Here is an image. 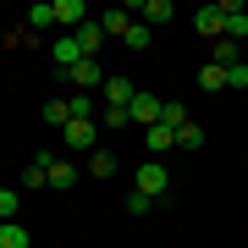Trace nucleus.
I'll return each instance as SVG.
<instances>
[{
    "label": "nucleus",
    "mask_w": 248,
    "mask_h": 248,
    "mask_svg": "<svg viewBox=\"0 0 248 248\" xmlns=\"http://www.w3.org/2000/svg\"><path fill=\"white\" fill-rule=\"evenodd\" d=\"M133 193L155 199V204H166V199H171V171L160 166V160H143V166H138V177H133Z\"/></svg>",
    "instance_id": "nucleus-1"
},
{
    "label": "nucleus",
    "mask_w": 248,
    "mask_h": 248,
    "mask_svg": "<svg viewBox=\"0 0 248 248\" xmlns=\"http://www.w3.org/2000/svg\"><path fill=\"white\" fill-rule=\"evenodd\" d=\"M193 28H199V39L215 45V39L226 33V11H221V6H199V11H193Z\"/></svg>",
    "instance_id": "nucleus-2"
},
{
    "label": "nucleus",
    "mask_w": 248,
    "mask_h": 248,
    "mask_svg": "<svg viewBox=\"0 0 248 248\" xmlns=\"http://www.w3.org/2000/svg\"><path fill=\"white\" fill-rule=\"evenodd\" d=\"M50 55H55V72H61V78H66L78 61H89V55H83V45H78L72 33H61V39H55V45H50Z\"/></svg>",
    "instance_id": "nucleus-3"
},
{
    "label": "nucleus",
    "mask_w": 248,
    "mask_h": 248,
    "mask_svg": "<svg viewBox=\"0 0 248 248\" xmlns=\"http://www.w3.org/2000/svg\"><path fill=\"white\" fill-rule=\"evenodd\" d=\"M50 166H55V155H50V149H39V155H33V166L22 171V193H33V187H50Z\"/></svg>",
    "instance_id": "nucleus-4"
},
{
    "label": "nucleus",
    "mask_w": 248,
    "mask_h": 248,
    "mask_svg": "<svg viewBox=\"0 0 248 248\" xmlns=\"http://www.w3.org/2000/svg\"><path fill=\"white\" fill-rule=\"evenodd\" d=\"M55 22H61L66 33H78V28L89 22V6H83V0H55Z\"/></svg>",
    "instance_id": "nucleus-5"
},
{
    "label": "nucleus",
    "mask_w": 248,
    "mask_h": 248,
    "mask_svg": "<svg viewBox=\"0 0 248 248\" xmlns=\"http://www.w3.org/2000/svg\"><path fill=\"white\" fill-rule=\"evenodd\" d=\"M72 39H78V45H83V55H89V61H99V50H105V28H99L94 17L83 22V28H78V33H72Z\"/></svg>",
    "instance_id": "nucleus-6"
},
{
    "label": "nucleus",
    "mask_w": 248,
    "mask_h": 248,
    "mask_svg": "<svg viewBox=\"0 0 248 248\" xmlns=\"http://www.w3.org/2000/svg\"><path fill=\"white\" fill-rule=\"evenodd\" d=\"M61 133H66V149H94V138H99V122H66Z\"/></svg>",
    "instance_id": "nucleus-7"
},
{
    "label": "nucleus",
    "mask_w": 248,
    "mask_h": 248,
    "mask_svg": "<svg viewBox=\"0 0 248 248\" xmlns=\"http://www.w3.org/2000/svg\"><path fill=\"white\" fill-rule=\"evenodd\" d=\"M133 99H138V89H133L127 78H105V105H110V110H127Z\"/></svg>",
    "instance_id": "nucleus-8"
},
{
    "label": "nucleus",
    "mask_w": 248,
    "mask_h": 248,
    "mask_svg": "<svg viewBox=\"0 0 248 248\" xmlns=\"http://www.w3.org/2000/svg\"><path fill=\"white\" fill-rule=\"evenodd\" d=\"M66 78L78 83V94H89V89H99V83H105V72H99V61H78Z\"/></svg>",
    "instance_id": "nucleus-9"
},
{
    "label": "nucleus",
    "mask_w": 248,
    "mask_h": 248,
    "mask_svg": "<svg viewBox=\"0 0 248 248\" xmlns=\"http://www.w3.org/2000/svg\"><path fill=\"white\" fill-rule=\"evenodd\" d=\"M138 17L149 22V28H166L171 17H177V6H171V0H143V6H138Z\"/></svg>",
    "instance_id": "nucleus-10"
},
{
    "label": "nucleus",
    "mask_w": 248,
    "mask_h": 248,
    "mask_svg": "<svg viewBox=\"0 0 248 248\" xmlns=\"http://www.w3.org/2000/svg\"><path fill=\"white\" fill-rule=\"evenodd\" d=\"M99 28H105V39H122L127 28H133V11H127V6H110L105 17H99Z\"/></svg>",
    "instance_id": "nucleus-11"
},
{
    "label": "nucleus",
    "mask_w": 248,
    "mask_h": 248,
    "mask_svg": "<svg viewBox=\"0 0 248 248\" xmlns=\"http://www.w3.org/2000/svg\"><path fill=\"white\" fill-rule=\"evenodd\" d=\"M127 116H133V122H143V127H155V122H160V99H155V94H138L133 105H127Z\"/></svg>",
    "instance_id": "nucleus-12"
},
{
    "label": "nucleus",
    "mask_w": 248,
    "mask_h": 248,
    "mask_svg": "<svg viewBox=\"0 0 248 248\" xmlns=\"http://www.w3.org/2000/svg\"><path fill=\"white\" fill-rule=\"evenodd\" d=\"M160 122H166L171 133H182V127H187V105H177V99H160Z\"/></svg>",
    "instance_id": "nucleus-13"
},
{
    "label": "nucleus",
    "mask_w": 248,
    "mask_h": 248,
    "mask_svg": "<svg viewBox=\"0 0 248 248\" xmlns=\"http://www.w3.org/2000/svg\"><path fill=\"white\" fill-rule=\"evenodd\" d=\"M199 89H204V94H215V89H226V66H215V61H204V66H199Z\"/></svg>",
    "instance_id": "nucleus-14"
},
{
    "label": "nucleus",
    "mask_w": 248,
    "mask_h": 248,
    "mask_svg": "<svg viewBox=\"0 0 248 248\" xmlns=\"http://www.w3.org/2000/svg\"><path fill=\"white\" fill-rule=\"evenodd\" d=\"M0 248H28V226L22 221H0Z\"/></svg>",
    "instance_id": "nucleus-15"
},
{
    "label": "nucleus",
    "mask_w": 248,
    "mask_h": 248,
    "mask_svg": "<svg viewBox=\"0 0 248 248\" xmlns=\"http://www.w3.org/2000/svg\"><path fill=\"white\" fill-rule=\"evenodd\" d=\"M55 22V0H39V6H28V33L33 28H50Z\"/></svg>",
    "instance_id": "nucleus-16"
},
{
    "label": "nucleus",
    "mask_w": 248,
    "mask_h": 248,
    "mask_svg": "<svg viewBox=\"0 0 248 248\" xmlns=\"http://www.w3.org/2000/svg\"><path fill=\"white\" fill-rule=\"evenodd\" d=\"M149 39H155V28H149V22H133V28L122 33V45H127V50H149Z\"/></svg>",
    "instance_id": "nucleus-17"
},
{
    "label": "nucleus",
    "mask_w": 248,
    "mask_h": 248,
    "mask_svg": "<svg viewBox=\"0 0 248 248\" xmlns=\"http://www.w3.org/2000/svg\"><path fill=\"white\" fill-rule=\"evenodd\" d=\"M171 143H177V133H171L166 122H155L149 133H143V149H171Z\"/></svg>",
    "instance_id": "nucleus-18"
},
{
    "label": "nucleus",
    "mask_w": 248,
    "mask_h": 248,
    "mask_svg": "<svg viewBox=\"0 0 248 248\" xmlns=\"http://www.w3.org/2000/svg\"><path fill=\"white\" fill-rule=\"evenodd\" d=\"M66 105H72V122H94V110H99V105H94V94H72Z\"/></svg>",
    "instance_id": "nucleus-19"
},
{
    "label": "nucleus",
    "mask_w": 248,
    "mask_h": 248,
    "mask_svg": "<svg viewBox=\"0 0 248 248\" xmlns=\"http://www.w3.org/2000/svg\"><path fill=\"white\" fill-rule=\"evenodd\" d=\"M17 210H22V193L17 187H0V221H17Z\"/></svg>",
    "instance_id": "nucleus-20"
},
{
    "label": "nucleus",
    "mask_w": 248,
    "mask_h": 248,
    "mask_svg": "<svg viewBox=\"0 0 248 248\" xmlns=\"http://www.w3.org/2000/svg\"><path fill=\"white\" fill-rule=\"evenodd\" d=\"M89 171H94V177H116V155H110V149H94Z\"/></svg>",
    "instance_id": "nucleus-21"
},
{
    "label": "nucleus",
    "mask_w": 248,
    "mask_h": 248,
    "mask_svg": "<svg viewBox=\"0 0 248 248\" xmlns=\"http://www.w3.org/2000/svg\"><path fill=\"white\" fill-rule=\"evenodd\" d=\"M45 122L50 127H66L72 122V105H66V99H50V105H45Z\"/></svg>",
    "instance_id": "nucleus-22"
},
{
    "label": "nucleus",
    "mask_w": 248,
    "mask_h": 248,
    "mask_svg": "<svg viewBox=\"0 0 248 248\" xmlns=\"http://www.w3.org/2000/svg\"><path fill=\"white\" fill-rule=\"evenodd\" d=\"M127 122H133V116H127V110H110V105H105V110H99V127H110V133H122V127H127Z\"/></svg>",
    "instance_id": "nucleus-23"
},
{
    "label": "nucleus",
    "mask_w": 248,
    "mask_h": 248,
    "mask_svg": "<svg viewBox=\"0 0 248 248\" xmlns=\"http://www.w3.org/2000/svg\"><path fill=\"white\" fill-rule=\"evenodd\" d=\"M226 89H248V61H237V66H226Z\"/></svg>",
    "instance_id": "nucleus-24"
},
{
    "label": "nucleus",
    "mask_w": 248,
    "mask_h": 248,
    "mask_svg": "<svg viewBox=\"0 0 248 248\" xmlns=\"http://www.w3.org/2000/svg\"><path fill=\"white\" fill-rule=\"evenodd\" d=\"M50 187H72V166L55 160V166H50Z\"/></svg>",
    "instance_id": "nucleus-25"
},
{
    "label": "nucleus",
    "mask_w": 248,
    "mask_h": 248,
    "mask_svg": "<svg viewBox=\"0 0 248 248\" xmlns=\"http://www.w3.org/2000/svg\"><path fill=\"white\" fill-rule=\"evenodd\" d=\"M127 210H133V215H149V210H155V199H143V193H127Z\"/></svg>",
    "instance_id": "nucleus-26"
},
{
    "label": "nucleus",
    "mask_w": 248,
    "mask_h": 248,
    "mask_svg": "<svg viewBox=\"0 0 248 248\" xmlns=\"http://www.w3.org/2000/svg\"><path fill=\"white\" fill-rule=\"evenodd\" d=\"M177 143H187V149H199V143H204V133H199V127H193V122H187V127H182V133H177Z\"/></svg>",
    "instance_id": "nucleus-27"
}]
</instances>
